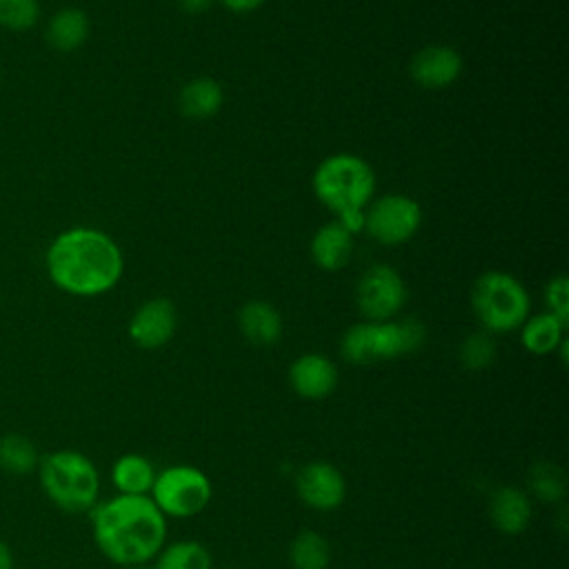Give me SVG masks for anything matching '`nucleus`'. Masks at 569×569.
Wrapping results in <instances>:
<instances>
[{
  "label": "nucleus",
  "mask_w": 569,
  "mask_h": 569,
  "mask_svg": "<svg viewBox=\"0 0 569 569\" xmlns=\"http://www.w3.org/2000/svg\"><path fill=\"white\" fill-rule=\"evenodd\" d=\"M89 522L98 551L118 567L151 562L169 531V520L149 496L116 493L98 500Z\"/></svg>",
  "instance_id": "obj_1"
},
{
  "label": "nucleus",
  "mask_w": 569,
  "mask_h": 569,
  "mask_svg": "<svg viewBox=\"0 0 569 569\" xmlns=\"http://www.w3.org/2000/svg\"><path fill=\"white\" fill-rule=\"evenodd\" d=\"M44 267L60 291L93 298L118 284L124 262L111 236L93 227H71L49 242Z\"/></svg>",
  "instance_id": "obj_2"
},
{
  "label": "nucleus",
  "mask_w": 569,
  "mask_h": 569,
  "mask_svg": "<svg viewBox=\"0 0 569 569\" xmlns=\"http://www.w3.org/2000/svg\"><path fill=\"white\" fill-rule=\"evenodd\" d=\"M376 178L371 167L351 153L325 158L313 173L316 198L338 216L351 233L362 229L367 204L373 196Z\"/></svg>",
  "instance_id": "obj_3"
},
{
  "label": "nucleus",
  "mask_w": 569,
  "mask_h": 569,
  "mask_svg": "<svg viewBox=\"0 0 569 569\" xmlns=\"http://www.w3.org/2000/svg\"><path fill=\"white\" fill-rule=\"evenodd\" d=\"M36 471L44 496L64 513H89L100 500V471L82 451H49L40 456Z\"/></svg>",
  "instance_id": "obj_4"
},
{
  "label": "nucleus",
  "mask_w": 569,
  "mask_h": 569,
  "mask_svg": "<svg viewBox=\"0 0 569 569\" xmlns=\"http://www.w3.org/2000/svg\"><path fill=\"white\" fill-rule=\"evenodd\" d=\"M425 342V327L413 320L358 322L340 340V353L351 365H376L413 353Z\"/></svg>",
  "instance_id": "obj_5"
},
{
  "label": "nucleus",
  "mask_w": 569,
  "mask_h": 569,
  "mask_svg": "<svg viewBox=\"0 0 569 569\" xmlns=\"http://www.w3.org/2000/svg\"><path fill=\"white\" fill-rule=\"evenodd\" d=\"M471 307L489 333L513 331L529 318L527 289L505 271H487L473 282Z\"/></svg>",
  "instance_id": "obj_6"
},
{
  "label": "nucleus",
  "mask_w": 569,
  "mask_h": 569,
  "mask_svg": "<svg viewBox=\"0 0 569 569\" xmlns=\"http://www.w3.org/2000/svg\"><path fill=\"white\" fill-rule=\"evenodd\" d=\"M149 498L167 520H191L211 505L213 482L193 465H169L156 473Z\"/></svg>",
  "instance_id": "obj_7"
},
{
  "label": "nucleus",
  "mask_w": 569,
  "mask_h": 569,
  "mask_svg": "<svg viewBox=\"0 0 569 569\" xmlns=\"http://www.w3.org/2000/svg\"><path fill=\"white\" fill-rule=\"evenodd\" d=\"M422 222L420 204L400 193H389L378 198L369 211H365L362 229L380 244H402L418 231Z\"/></svg>",
  "instance_id": "obj_8"
},
{
  "label": "nucleus",
  "mask_w": 569,
  "mask_h": 569,
  "mask_svg": "<svg viewBox=\"0 0 569 569\" xmlns=\"http://www.w3.org/2000/svg\"><path fill=\"white\" fill-rule=\"evenodd\" d=\"M407 289L400 273L387 264L367 269L356 287V302L371 322L391 320L405 305Z\"/></svg>",
  "instance_id": "obj_9"
},
{
  "label": "nucleus",
  "mask_w": 569,
  "mask_h": 569,
  "mask_svg": "<svg viewBox=\"0 0 569 569\" xmlns=\"http://www.w3.org/2000/svg\"><path fill=\"white\" fill-rule=\"evenodd\" d=\"M298 500L313 511H333L347 498L342 471L327 460H309L293 476Z\"/></svg>",
  "instance_id": "obj_10"
},
{
  "label": "nucleus",
  "mask_w": 569,
  "mask_h": 569,
  "mask_svg": "<svg viewBox=\"0 0 569 569\" xmlns=\"http://www.w3.org/2000/svg\"><path fill=\"white\" fill-rule=\"evenodd\" d=\"M178 327V313L171 300L151 298L142 302L129 320V338L140 349H160L164 347Z\"/></svg>",
  "instance_id": "obj_11"
},
{
  "label": "nucleus",
  "mask_w": 569,
  "mask_h": 569,
  "mask_svg": "<svg viewBox=\"0 0 569 569\" xmlns=\"http://www.w3.org/2000/svg\"><path fill=\"white\" fill-rule=\"evenodd\" d=\"M289 387L305 400H322L338 387V367L325 353H302L289 365Z\"/></svg>",
  "instance_id": "obj_12"
},
{
  "label": "nucleus",
  "mask_w": 569,
  "mask_h": 569,
  "mask_svg": "<svg viewBox=\"0 0 569 569\" xmlns=\"http://www.w3.org/2000/svg\"><path fill=\"white\" fill-rule=\"evenodd\" d=\"M487 516L496 531L505 536H520L533 520V500L522 487L502 485L489 496Z\"/></svg>",
  "instance_id": "obj_13"
},
{
  "label": "nucleus",
  "mask_w": 569,
  "mask_h": 569,
  "mask_svg": "<svg viewBox=\"0 0 569 569\" xmlns=\"http://www.w3.org/2000/svg\"><path fill=\"white\" fill-rule=\"evenodd\" d=\"M460 71H462L460 53L445 44H429L420 49L409 62V73L413 82L425 89L449 87L456 82Z\"/></svg>",
  "instance_id": "obj_14"
},
{
  "label": "nucleus",
  "mask_w": 569,
  "mask_h": 569,
  "mask_svg": "<svg viewBox=\"0 0 569 569\" xmlns=\"http://www.w3.org/2000/svg\"><path fill=\"white\" fill-rule=\"evenodd\" d=\"M240 333L256 347H271L282 336V316L264 300H251L238 311Z\"/></svg>",
  "instance_id": "obj_15"
},
{
  "label": "nucleus",
  "mask_w": 569,
  "mask_h": 569,
  "mask_svg": "<svg viewBox=\"0 0 569 569\" xmlns=\"http://www.w3.org/2000/svg\"><path fill=\"white\" fill-rule=\"evenodd\" d=\"M353 253V238L347 227L338 220L320 227L311 238V258L318 267L336 271L349 262Z\"/></svg>",
  "instance_id": "obj_16"
},
{
  "label": "nucleus",
  "mask_w": 569,
  "mask_h": 569,
  "mask_svg": "<svg viewBox=\"0 0 569 569\" xmlns=\"http://www.w3.org/2000/svg\"><path fill=\"white\" fill-rule=\"evenodd\" d=\"M153 462L142 453H122L111 465V485L122 496H149L153 478Z\"/></svg>",
  "instance_id": "obj_17"
},
{
  "label": "nucleus",
  "mask_w": 569,
  "mask_h": 569,
  "mask_svg": "<svg viewBox=\"0 0 569 569\" xmlns=\"http://www.w3.org/2000/svg\"><path fill=\"white\" fill-rule=\"evenodd\" d=\"M89 36V18L82 9L62 7L47 22V42L51 49L69 53L84 44Z\"/></svg>",
  "instance_id": "obj_18"
},
{
  "label": "nucleus",
  "mask_w": 569,
  "mask_h": 569,
  "mask_svg": "<svg viewBox=\"0 0 569 569\" xmlns=\"http://www.w3.org/2000/svg\"><path fill=\"white\" fill-rule=\"evenodd\" d=\"M565 329L567 325H562L556 316L545 311L527 318L520 325V342L533 356H549L558 351L560 342L565 340Z\"/></svg>",
  "instance_id": "obj_19"
},
{
  "label": "nucleus",
  "mask_w": 569,
  "mask_h": 569,
  "mask_svg": "<svg viewBox=\"0 0 569 569\" xmlns=\"http://www.w3.org/2000/svg\"><path fill=\"white\" fill-rule=\"evenodd\" d=\"M531 500L560 505L567 498V473L553 460H538L527 471V489Z\"/></svg>",
  "instance_id": "obj_20"
},
{
  "label": "nucleus",
  "mask_w": 569,
  "mask_h": 569,
  "mask_svg": "<svg viewBox=\"0 0 569 569\" xmlns=\"http://www.w3.org/2000/svg\"><path fill=\"white\" fill-rule=\"evenodd\" d=\"M153 569H213V556L200 540H176L164 547L151 560Z\"/></svg>",
  "instance_id": "obj_21"
},
{
  "label": "nucleus",
  "mask_w": 569,
  "mask_h": 569,
  "mask_svg": "<svg viewBox=\"0 0 569 569\" xmlns=\"http://www.w3.org/2000/svg\"><path fill=\"white\" fill-rule=\"evenodd\" d=\"M291 569H329L331 565V545L316 529L298 531L287 549Z\"/></svg>",
  "instance_id": "obj_22"
},
{
  "label": "nucleus",
  "mask_w": 569,
  "mask_h": 569,
  "mask_svg": "<svg viewBox=\"0 0 569 569\" xmlns=\"http://www.w3.org/2000/svg\"><path fill=\"white\" fill-rule=\"evenodd\" d=\"M180 109L191 120H204L218 113L222 104V89L213 78H196L180 91Z\"/></svg>",
  "instance_id": "obj_23"
},
{
  "label": "nucleus",
  "mask_w": 569,
  "mask_h": 569,
  "mask_svg": "<svg viewBox=\"0 0 569 569\" xmlns=\"http://www.w3.org/2000/svg\"><path fill=\"white\" fill-rule=\"evenodd\" d=\"M40 453L22 433H4L0 438V469L11 476H27L38 469Z\"/></svg>",
  "instance_id": "obj_24"
},
{
  "label": "nucleus",
  "mask_w": 569,
  "mask_h": 569,
  "mask_svg": "<svg viewBox=\"0 0 569 569\" xmlns=\"http://www.w3.org/2000/svg\"><path fill=\"white\" fill-rule=\"evenodd\" d=\"M460 365L469 371H482L496 360V342L489 331L469 333L458 349Z\"/></svg>",
  "instance_id": "obj_25"
},
{
  "label": "nucleus",
  "mask_w": 569,
  "mask_h": 569,
  "mask_svg": "<svg viewBox=\"0 0 569 569\" xmlns=\"http://www.w3.org/2000/svg\"><path fill=\"white\" fill-rule=\"evenodd\" d=\"M40 20L38 0H0V27L9 31H29Z\"/></svg>",
  "instance_id": "obj_26"
},
{
  "label": "nucleus",
  "mask_w": 569,
  "mask_h": 569,
  "mask_svg": "<svg viewBox=\"0 0 569 569\" xmlns=\"http://www.w3.org/2000/svg\"><path fill=\"white\" fill-rule=\"evenodd\" d=\"M547 311L556 316L562 325L569 322V282L565 276H556L545 289Z\"/></svg>",
  "instance_id": "obj_27"
},
{
  "label": "nucleus",
  "mask_w": 569,
  "mask_h": 569,
  "mask_svg": "<svg viewBox=\"0 0 569 569\" xmlns=\"http://www.w3.org/2000/svg\"><path fill=\"white\" fill-rule=\"evenodd\" d=\"M227 9L231 11H238V13H244V11H251L256 7H260L264 0H220Z\"/></svg>",
  "instance_id": "obj_28"
},
{
  "label": "nucleus",
  "mask_w": 569,
  "mask_h": 569,
  "mask_svg": "<svg viewBox=\"0 0 569 569\" xmlns=\"http://www.w3.org/2000/svg\"><path fill=\"white\" fill-rule=\"evenodd\" d=\"M178 2L187 13H200L211 4V0H178Z\"/></svg>",
  "instance_id": "obj_29"
},
{
  "label": "nucleus",
  "mask_w": 569,
  "mask_h": 569,
  "mask_svg": "<svg viewBox=\"0 0 569 569\" xmlns=\"http://www.w3.org/2000/svg\"><path fill=\"white\" fill-rule=\"evenodd\" d=\"M0 569H13V551L4 540H0Z\"/></svg>",
  "instance_id": "obj_30"
},
{
  "label": "nucleus",
  "mask_w": 569,
  "mask_h": 569,
  "mask_svg": "<svg viewBox=\"0 0 569 569\" xmlns=\"http://www.w3.org/2000/svg\"><path fill=\"white\" fill-rule=\"evenodd\" d=\"M120 569H153L151 562H144V565H129V567H120Z\"/></svg>",
  "instance_id": "obj_31"
}]
</instances>
